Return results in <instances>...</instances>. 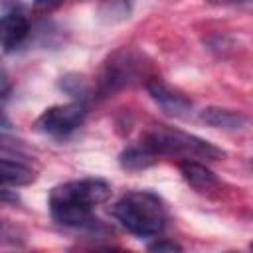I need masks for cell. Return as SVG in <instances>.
<instances>
[{
	"label": "cell",
	"instance_id": "12",
	"mask_svg": "<svg viewBox=\"0 0 253 253\" xmlns=\"http://www.w3.org/2000/svg\"><path fill=\"white\" fill-rule=\"evenodd\" d=\"M99 16L105 22H123L130 16V0H101Z\"/></svg>",
	"mask_w": 253,
	"mask_h": 253
},
{
	"label": "cell",
	"instance_id": "18",
	"mask_svg": "<svg viewBox=\"0 0 253 253\" xmlns=\"http://www.w3.org/2000/svg\"><path fill=\"white\" fill-rule=\"evenodd\" d=\"M0 128H12V121L8 119V115L4 113L2 107H0Z\"/></svg>",
	"mask_w": 253,
	"mask_h": 253
},
{
	"label": "cell",
	"instance_id": "5",
	"mask_svg": "<svg viewBox=\"0 0 253 253\" xmlns=\"http://www.w3.org/2000/svg\"><path fill=\"white\" fill-rule=\"evenodd\" d=\"M85 117H87V107L81 101L53 105L36 119L34 128L49 136H67L85 123Z\"/></svg>",
	"mask_w": 253,
	"mask_h": 253
},
{
	"label": "cell",
	"instance_id": "4",
	"mask_svg": "<svg viewBox=\"0 0 253 253\" xmlns=\"http://www.w3.org/2000/svg\"><path fill=\"white\" fill-rule=\"evenodd\" d=\"M144 73V57L132 47H121L113 51L103 63L97 93L101 97L115 95L117 91L132 85Z\"/></svg>",
	"mask_w": 253,
	"mask_h": 253
},
{
	"label": "cell",
	"instance_id": "7",
	"mask_svg": "<svg viewBox=\"0 0 253 253\" xmlns=\"http://www.w3.org/2000/svg\"><path fill=\"white\" fill-rule=\"evenodd\" d=\"M30 34V22L20 12H8L0 16V47L12 51L18 47Z\"/></svg>",
	"mask_w": 253,
	"mask_h": 253
},
{
	"label": "cell",
	"instance_id": "9",
	"mask_svg": "<svg viewBox=\"0 0 253 253\" xmlns=\"http://www.w3.org/2000/svg\"><path fill=\"white\" fill-rule=\"evenodd\" d=\"M178 168H180V174L182 178L196 190L200 192H206V190H211L219 184L217 176L200 160H194V158H184L178 162Z\"/></svg>",
	"mask_w": 253,
	"mask_h": 253
},
{
	"label": "cell",
	"instance_id": "16",
	"mask_svg": "<svg viewBox=\"0 0 253 253\" xmlns=\"http://www.w3.org/2000/svg\"><path fill=\"white\" fill-rule=\"evenodd\" d=\"M148 251H158V253L160 251H182V245H178L172 239H158L148 245Z\"/></svg>",
	"mask_w": 253,
	"mask_h": 253
},
{
	"label": "cell",
	"instance_id": "3",
	"mask_svg": "<svg viewBox=\"0 0 253 253\" xmlns=\"http://www.w3.org/2000/svg\"><path fill=\"white\" fill-rule=\"evenodd\" d=\"M142 140L158 154V156H176V158H202V160H219L225 156V150L204 140L196 134L186 130L168 126V125H154L144 134Z\"/></svg>",
	"mask_w": 253,
	"mask_h": 253
},
{
	"label": "cell",
	"instance_id": "1",
	"mask_svg": "<svg viewBox=\"0 0 253 253\" xmlns=\"http://www.w3.org/2000/svg\"><path fill=\"white\" fill-rule=\"evenodd\" d=\"M111 198V184L101 178H81L57 184L49 192V211L55 223L81 231H103L93 210Z\"/></svg>",
	"mask_w": 253,
	"mask_h": 253
},
{
	"label": "cell",
	"instance_id": "14",
	"mask_svg": "<svg viewBox=\"0 0 253 253\" xmlns=\"http://www.w3.org/2000/svg\"><path fill=\"white\" fill-rule=\"evenodd\" d=\"M0 152H12V154H20V152H26V146L22 140L10 136V134H4L0 132Z\"/></svg>",
	"mask_w": 253,
	"mask_h": 253
},
{
	"label": "cell",
	"instance_id": "10",
	"mask_svg": "<svg viewBox=\"0 0 253 253\" xmlns=\"http://www.w3.org/2000/svg\"><path fill=\"white\" fill-rule=\"evenodd\" d=\"M158 160H160V156L142 138L138 142L126 146L119 154V164L125 170H144V168H150L152 164H156Z\"/></svg>",
	"mask_w": 253,
	"mask_h": 253
},
{
	"label": "cell",
	"instance_id": "19",
	"mask_svg": "<svg viewBox=\"0 0 253 253\" xmlns=\"http://www.w3.org/2000/svg\"><path fill=\"white\" fill-rule=\"evenodd\" d=\"M22 4V0H0V6L2 8H16V6H20Z\"/></svg>",
	"mask_w": 253,
	"mask_h": 253
},
{
	"label": "cell",
	"instance_id": "8",
	"mask_svg": "<svg viewBox=\"0 0 253 253\" xmlns=\"http://www.w3.org/2000/svg\"><path fill=\"white\" fill-rule=\"evenodd\" d=\"M200 121L213 128H225V130H237L247 125V115L235 109L225 107H206L200 113Z\"/></svg>",
	"mask_w": 253,
	"mask_h": 253
},
{
	"label": "cell",
	"instance_id": "6",
	"mask_svg": "<svg viewBox=\"0 0 253 253\" xmlns=\"http://www.w3.org/2000/svg\"><path fill=\"white\" fill-rule=\"evenodd\" d=\"M146 91L150 95V99L166 113L172 117H186L192 111V101L180 93L178 89H172L170 85H166L162 79H148L146 81Z\"/></svg>",
	"mask_w": 253,
	"mask_h": 253
},
{
	"label": "cell",
	"instance_id": "21",
	"mask_svg": "<svg viewBox=\"0 0 253 253\" xmlns=\"http://www.w3.org/2000/svg\"><path fill=\"white\" fill-rule=\"evenodd\" d=\"M211 2H221V4H235V2H249V0H211Z\"/></svg>",
	"mask_w": 253,
	"mask_h": 253
},
{
	"label": "cell",
	"instance_id": "11",
	"mask_svg": "<svg viewBox=\"0 0 253 253\" xmlns=\"http://www.w3.org/2000/svg\"><path fill=\"white\" fill-rule=\"evenodd\" d=\"M34 180H36V172L28 164L12 158H0V186L20 188L32 184Z\"/></svg>",
	"mask_w": 253,
	"mask_h": 253
},
{
	"label": "cell",
	"instance_id": "13",
	"mask_svg": "<svg viewBox=\"0 0 253 253\" xmlns=\"http://www.w3.org/2000/svg\"><path fill=\"white\" fill-rule=\"evenodd\" d=\"M59 87L67 93V95H71L75 101H85L87 99V95H89V83H87V79L83 77V75H77V73H67V75H63L61 77V81H59Z\"/></svg>",
	"mask_w": 253,
	"mask_h": 253
},
{
	"label": "cell",
	"instance_id": "17",
	"mask_svg": "<svg viewBox=\"0 0 253 253\" xmlns=\"http://www.w3.org/2000/svg\"><path fill=\"white\" fill-rule=\"evenodd\" d=\"M0 202H12V204H16V202H20V198H18V194H14L10 190H4V186H0Z\"/></svg>",
	"mask_w": 253,
	"mask_h": 253
},
{
	"label": "cell",
	"instance_id": "20",
	"mask_svg": "<svg viewBox=\"0 0 253 253\" xmlns=\"http://www.w3.org/2000/svg\"><path fill=\"white\" fill-rule=\"evenodd\" d=\"M6 83H8V77H6V71H4L2 65H0V89H2Z\"/></svg>",
	"mask_w": 253,
	"mask_h": 253
},
{
	"label": "cell",
	"instance_id": "2",
	"mask_svg": "<svg viewBox=\"0 0 253 253\" xmlns=\"http://www.w3.org/2000/svg\"><path fill=\"white\" fill-rule=\"evenodd\" d=\"M115 219L136 237H156L164 231L168 213L164 202L148 190H132L111 208Z\"/></svg>",
	"mask_w": 253,
	"mask_h": 253
},
{
	"label": "cell",
	"instance_id": "15",
	"mask_svg": "<svg viewBox=\"0 0 253 253\" xmlns=\"http://www.w3.org/2000/svg\"><path fill=\"white\" fill-rule=\"evenodd\" d=\"M63 2L65 0H34L32 10H34V14H51L59 6H63Z\"/></svg>",
	"mask_w": 253,
	"mask_h": 253
}]
</instances>
